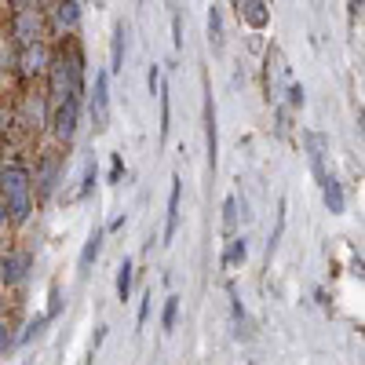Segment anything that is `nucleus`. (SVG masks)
Returning a JSON list of instances; mask_svg holds the SVG:
<instances>
[{"label":"nucleus","instance_id":"17","mask_svg":"<svg viewBox=\"0 0 365 365\" xmlns=\"http://www.w3.org/2000/svg\"><path fill=\"white\" fill-rule=\"evenodd\" d=\"M322 197H325V208L332 212V216H340V212H344V187H340V179L325 175V182H322Z\"/></svg>","mask_w":365,"mask_h":365},{"label":"nucleus","instance_id":"36","mask_svg":"<svg viewBox=\"0 0 365 365\" xmlns=\"http://www.w3.org/2000/svg\"><path fill=\"white\" fill-rule=\"evenodd\" d=\"M11 227H8V205H4V197H0V237H4Z\"/></svg>","mask_w":365,"mask_h":365},{"label":"nucleus","instance_id":"39","mask_svg":"<svg viewBox=\"0 0 365 365\" xmlns=\"http://www.w3.org/2000/svg\"><path fill=\"white\" fill-rule=\"evenodd\" d=\"M4 318H8V299L0 296V322H4Z\"/></svg>","mask_w":365,"mask_h":365},{"label":"nucleus","instance_id":"5","mask_svg":"<svg viewBox=\"0 0 365 365\" xmlns=\"http://www.w3.org/2000/svg\"><path fill=\"white\" fill-rule=\"evenodd\" d=\"M8 34L15 48H26L34 41H48V19L44 8H15L8 19Z\"/></svg>","mask_w":365,"mask_h":365},{"label":"nucleus","instance_id":"31","mask_svg":"<svg viewBox=\"0 0 365 365\" xmlns=\"http://www.w3.org/2000/svg\"><path fill=\"white\" fill-rule=\"evenodd\" d=\"M120 175H125V158L113 154L110 158V182H120Z\"/></svg>","mask_w":365,"mask_h":365},{"label":"nucleus","instance_id":"23","mask_svg":"<svg viewBox=\"0 0 365 365\" xmlns=\"http://www.w3.org/2000/svg\"><path fill=\"white\" fill-rule=\"evenodd\" d=\"M15 132H19V128H15V106L0 99V143H8Z\"/></svg>","mask_w":365,"mask_h":365},{"label":"nucleus","instance_id":"6","mask_svg":"<svg viewBox=\"0 0 365 365\" xmlns=\"http://www.w3.org/2000/svg\"><path fill=\"white\" fill-rule=\"evenodd\" d=\"M81 110H84L81 99H66V103L51 106V113H48V135H51L55 146L70 150V143L77 139V128H81Z\"/></svg>","mask_w":365,"mask_h":365},{"label":"nucleus","instance_id":"1","mask_svg":"<svg viewBox=\"0 0 365 365\" xmlns=\"http://www.w3.org/2000/svg\"><path fill=\"white\" fill-rule=\"evenodd\" d=\"M0 197L8 205V227L11 230H22L37 212V201H34V175H29V161L15 158V154H4L0 150Z\"/></svg>","mask_w":365,"mask_h":365},{"label":"nucleus","instance_id":"13","mask_svg":"<svg viewBox=\"0 0 365 365\" xmlns=\"http://www.w3.org/2000/svg\"><path fill=\"white\" fill-rule=\"evenodd\" d=\"M179 197H182V179L172 175V190H168V208H165V230H161V245H172V237L179 230Z\"/></svg>","mask_w":365,"mask_h":365},{"label":"nucleus","instance_id":"9","mask_svg":"<svg viewBox=\"0 0 365 365\" xmlns=\"http://www.w3.org/2000/svg\"><path fill=\"white\" fill-rule=\"evenodd\" d=\"M44 19H48V34H58V37H73L77 26L84 19L77 0H48L44 8Z\"/></svg>","mask_w":365,"mask_h":365},{"label":"nucleus","instance_id":"21","mask_svg":"<svg viewBox=\"0 0 365 365\" xmlns=\"http://www.w3.org/2000/svg\"><path fill=\"white\" fill-rule=\"evenodd\" d=\"M132 278H135L132 263H128V259H120V267H117V299H120V303L132 296Z\"/></svg>","mask_w":365,"mask_h":365},{"label":"nucleus","instance_id":"12","mask_svg":"<svg viewBox=\"0 0 365 365\" xmlns=\"http://www.w3.org/2000/svg\"><path fill=\"white\" fill-rule=\"evenodd\" d=\"M205 154H208V172H216V165H220V125H216V103H212V91L205 99Z\"/></svg>","mask_w":365,"mask_h":365},{"label":"nucleus","instance_id":"18","mask_svg":"<svg viewBox=\"0 0 365 365\" xmlns=\"http://www.w3.org/2000/svg\"><path fill=\"white\" fill-rule=\"evenodd\" d=\"M285 212H289V201L282 197V201H278V212H274V234H270V241H267V263H270L274 252H278V241H282V234H285Z\"/></svg>","mask_w":365,"mask_h":365},{"label":"nucleus","instance_id":"15","mask_svg":"<svg viewBox=\"0 0 365 365\" xmlns=\"http://www.w3.org/2000/svg\"><path fill=\"white\" fill-rule=\"evenodd\" d=\"M103 241H106V230H103V227H96V230L88 234L84 249H81V274H88L91 267H96V259H99V252H103Z\"/></svg>","mask_w":365,"mask_h":365},{"label":"nucleus","instance_id":"29","mask_svg":"<svg viewBox=\"0 0 365 365\" xmlns=\"http://www.w3.org/2000/svg\"><path fill=\"white\" fill-rule=\"evenodd\" d=\"M227 292H230V307H234V325H237V336H241V329H245V307H241V296H237V289H234V285H230Z\"/></svg>","mask_w":365,"mask_h":365},{"label":"nucleus","instance_id":"27","mask_svg":"<svg viewBox=\"0 0 365 365\" xmlns=\"http://www.w3.org/2000/svg\"><path fill=\"white\" fill-rule=\"evenodd\" d=\"M15 344H19V336H15V325L4 318V322H0V358H4V354H8Z\"/></svg>","mask_w":365,"mask_h":365},{"label":"nucleus","instance_id":"3","mask_svg":"<svg viewBox=\"0 0 365 365\" xmlns=\"http://www.w3.org/2000/svg\"><path fill=\"white\" fill-rule=\"evenodd\" d=\"M292 73H289V58L278 44H270L263 51V91H267V103L270 106H282L285 99V88H289Z\"/></svg>","mask_w":365,"mask_h":365},{"label":"nucleus","instance_id":"4","mask_svg":"<svg viewBox=\"0 0 365 365\" xmlns=\"http://www.w3.org/2000/svg\"><path fill=\"white\" fill-rule=\"evenodd\" d=\"M51 51H55L51 41H34V44H26V48H15V73H19V81L26 88L44 81L48 63H51Z\"/></svg>","mask_w":365,"mask_h":365},{"label":"nucleus","instance_id":"38","mask_svg":"<svg viewBox=\"0 0 365 365\" xmlns=\"http://www.w3.org/2000/svg\"><path fill=\"white\" fill-rule=\"evenodd\" d=\"M361 15V0H351V19H358Z\"/></svg>","mask_w":365,"mask_h":365},{"label":"nucleus","instance_id":"24","mask_svg":"<svg viewBox=\"0 0 365 365\" xmlns=\"http://www.w3.org/2000/svg\"><path fill=\"white\" fill-rule=\"evenodd\" d=\"M175 322H179V296H168V299H165V311H161V329L172 332Z\"/></svg>","mask_w":365,"mask_h":365},{"label":"nucleus","instance_id":"19","mask_svg":"<svg viewBox=\"0 0 365 365\" xmlns=\"http://www.w3.org/2000/svg\"><path fill=\"white\" fill-rule=\"evenodd\" d=\"M125 22L113 29V48H110V73H120L125 70Z\"/></svg>","mask_w":365,"mask_h":365},{"label":"nucleus","instance_id":"10","mask_svg":"<svg viewBox=\"0 0 365 365\" xmlns=\"http://www.w3.org/2000/svg\"><path fill=\"white\" fill-rule=\"evenodd\" d=\"M91 120L96 132L110 128V73H96V96H91Z\"/></svg>","mask_w":365,"mask_h":365},{"label":"nucleus","instance_id":"7","mask_svg":"<svg viewBox=\"0 0 365 365\" xmlns=\"http://www.w3.org/2000/svg\"><path fill=\"white\" fill-rule=\"evenodd\" d=\"M48 113H51V103L41 96V91H26V96L15 103V128L26 132L29 139H37L48 128Z\"/></svg>","mask_w":365,"mask_h":365},{"label":"nucleus","instance_id":"28","mask_svg":"<svg viewBox=\"0 0 365 365\" xmlns=\"http://www.w3.org/2000/svg\"><path fill=\"white\" fill-rule=\"evenodd\" d=\"M48 322H51L48 314H41V318H34V322H29V325H26V332H22V336H19V344H29V340H34V336H41V332L48 329Z\"/></svg>","mask_w":365,"mask_h":365},{"label":"nucleus","instance_id":"32","mask_svg":"<svg viewBox=\"0 0 365 365\" xmlns=\"http://www.w3.org/2000/svg\"><path fill=\"white\" fill-rule=\"evenodd\" d=\"M58 311H63V289L51 285V307H48V318H58Z\"/></svg>","mask_w":365,"mask_h":365},{"label":"nucleus","instance_id":"11","mask_svg":"<svg viewBox=\"0 0 365 365\" xmlns=\"http://www.w3.org/2000/svg\"><path fill=\"white\" fill-rule=\"evenodd\" d=\"M237 19L245 22L252 34H263L270 26V0H237Z\"/></svg>","mask_w":365,"mask_h":365},{"label":"nucleus","instance_id":"34","mask_svg":"<svg viewBox=\"0 0 365 365\" xmlns=\"http://www.w3.org/2000/svg\"><path fill=\"white\" fill-rule=\"evenodd\" d=\"M150 299H154V292H146L143 296V303H139V329L146 325V318H150Z\"/></svg>","mask_w":365,"mask_h":365},{"label":"nucleus","instance_id":"20","mask_svg":"<svg viewBox=\"0 0 365 365\" xmlns=\"http://www.w3.org/2000/svg\"><path fill=\"white\" fill-rule=\"evenodd\" d=\"M237 220H241V212H237V194H227V201H223V234H227V237L237 234Z\"/></svg>","mask_w":365,"mask_h":365},{"label":"nucleus","instance_id":"30","mask_svg":"<svg viewBox=\"0 0 365 365\" xmlns=\"http://www.w3.org/2000/svg\"><path fill=\"white\" fill-rule=\"evenodd\" d=\"M285 99H289V110H299V106H303V84L289 81V88H285Z\"/></svg>","mask_w":365,"mask_h":365},{"label":"nucleus","instance_id":"16","mask_svg":"<svg viewBox=\"0 0 365 365\" xmlns=\"http://www.w3.org/2000/svg\"><path fill=\"white\" fill-rule=\"evenodd\" d=\"M249 259V241H245V234H234V237H227V249H223V267L227 270H234V267H241Z\"/></svg>","mask_w":365,"mask_h":365},{"label":"nucleus","instance_id":"22","mask_svg":"<svg viewBox=\"0 0 365 365\" xmlns=\"http://www.w3.org/2000/svg\"><path fill=\"white\" fill-rule=\"evenodd\" d=\"M208 44H212V51H223V19H220V8L208 11Z\"/></svg>","mask_w":365,"mask_h":365},{"label":"nucleus","instance_id":"2","mask_svg":"<svg viewBox=\"0 0 365 365\" xmlns=\"http://www.w3.org/2000/svg\"><path fill=\"white\" fill-rule=\"evenodd\" d=\"M63 168H66V150L63 146H48L29 161V175H34V201L48 205L58 194V182H63Z\"/></svg>","mask_w":365,"mask_h":365},{"label":"nucleus","instance_id":"14","mask_svg":"<svg viewBox=\"0 0 365 365\" xmlns=\"http://www.w3.org/2000/svg\"><path fill=\"white\" fill-rule=\"evenodd\" d=\"M303 143H307V158H311V172L318 182H325V154H329V139L322 132H303Z\"/></svg>","mask_w":365,"mask_h":365},{"label":"nucleus","instance_id":"25","mask_svg":"<svg viewBox=\"0 0 365 365\" xmlns=\"http://www.w3.org/2000/svg\"><path fill=\"white\" fill-rule=\"evenodd\" d=\"M158 96H161V139H168V128H172V103H168L165 81H161V88H158Z\"/></svg>","mask_w":365,"mask_h":365},{"label":"nucleus","instance_id":"37","mask_svg":"<svg viewBox=\"0 0 365 365\" xmlns=\"http://www.w3.org/2000/svg\"><path fill=\"white\" fill-rule=\"evenodd\" d=\"M125 223H128V220H125V216H117V220H113V223H110V227H106V234H110V230H120V227H125Z\"/></svg>","mask_w":365,"mask_h":365},{"label":"nucleus","instance_id":"8","mask_svg":"<svg viewBox=\"0 0 365 365\" xmlns=\"http://www.w3.org/2000/svg\"><path fill=\"white\" fill-rule=\"evenodd\" d=\"M29 270H34V252L8 245L0 252V285L4 289H22L29 282Z\"/></svg>","mask_w":365,"mask_h":365},{"label":"nucleus","instance_id":"33","mask_svg":"<svg viewBox=\"0 0 365 365\" xmlns=\"http://www.w3.org/2000/svg\"><path fill=\"white\" fill-rule=\"evenodd\" d=\"M146 84H150V96H158V88H161V66H150Z\"/></svg>","mask_w":365,"mask_h":365},{"label":"nucleus","instance_id":"35","mask_svg":"<svg viewBox=\"0 0 365 365\" xmlns=\"http://www.w3.org/2000/svg\"><path fill=\"white\" fill-rule=\"evenodd\" d=\"M8 4L15 11V8H48V0H8Z\"/></svg>","mask_w":365,"mask_h":365},{"label":"nucleus","instance_id":"26","mask_svg":"<svg viewBox=\"0 0 365 365\" xmlns=\"http://www.w3.org/2000/svg\"><path fill=\"white\" fill-rule=\"evenodd\" d=\"M96 182H99V168H96V161H91L88 168H84V179H81V190H77V201H84L91 190H96Z\"/></svg>","mask_w":365,"mask_h":365}]
</instances>
